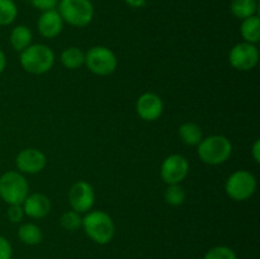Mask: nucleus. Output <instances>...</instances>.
I'll list each match as a JSON object with an SVG mask.
<instances>
[{"mask_svg": "<svg viewBox=\"0 0 260 259\" xmlns=\"http://www.w3.org/2000/svg\"><path fill=\"white\" fill-rule=\"evenodd\" d=\"M32 30L27 25H17L10 32V45L18 52L24 51L28 46L32 45Z\"/></svg>", "mask_w": 260, "mask_h": 259, "instance_id": "obj_15", "label": "nucleus"}, {"mask_svg": "<svg viewBox=\"0 0 260 259\" xmlns=\"http://www.w3.org/2000/svg\"><path fill=\"white\" fill-rule=\"evenodd\" d=\"M29 185L19 172H5L0 175V198L8 205H22L29 195Z\"/></svg>", "mask_w": 260, "mask_h": 259, "instance_id": "obj_5", "label": "nucleus"}, {"mask_svg": "<svg viewBox=\"0 0 260 259\" xmlns=\"http://www.w3.org/2000/svg\"><path fill=\"white\" fill-rule=\"evenodd\" d=\"M226 195L236 202L249 200L256 190V178L248 170H236L225 183Z\"/></svg>", "mask_w": 260, "mask_h": 259, "instance_id": "obj_7", "label": "nucleus"}, {"mask_svg": "<svg viewBox=\"0 0 260 259\" xmlns=\"http://www.w3.org/2000/svg\"><path fill=\"white\" fill-rule=\"evenodd\" d=\"M18 15V8L14 0H0V25H9Z\"/></svg>", "mask_w": 260, "mask_h": 259, "instance_id": "obj_21", "label": "nucleus"}, {"mask_svg": "<svg viewBox=\"0 0 260 259\" xmlns=\"http://www.w3.org/2000/svg\"><path fill=\"white\" fill-rule=\"evenodd\" d=\"M89 71L99 76H108L116 71L118 58L111 48L106 46H94L85 52V63Z\"/></svg>", "mask_w": 260, "mask_h": 259, "instance_id": "obj_6", "label": "nucleus"}, {"mask_svg": "<svg viewBox=\"0 0 260 259\" xmlns=\"http://www.w3.org/2000/svg\"><path fill=\"white\" fill-rule=\"evenodd\" d=\"M5 68H7V56H5L4 51L0 48V75L4 73Z\"/></svg>", "mask_w": 260, "mask_h": 259, "instance_id": "obj_29", "label": "nucleus"}, {"mask_svg": "<svg viewBox=\"0 0 260 259\" xmlns=\"http://www.w3.org/2000/svg\"><path fill=\"white\" fill-rule=\"evenodd\" d=\"M13 248L7 238L0 235V259H12Z\"/></svg>", "mask_w": 260, "mask_h": 259, "instance_id": "obj_27", "label": "nucleus"}, {"mask_svg": "<svg viewBox=\"0 0 260 259\" xmlns=\"http://www.w3.org/2000/svg\"><path fill=\"white\" fill-rule=\"evenodd\" d=\"M240 32L244 38V42L256 45L260 41V19L258 15H253V17L243 19Z\"/></svg>", "mask_w": 260, "mask_h": 259, "instance_id": "obj_18", "label": "nucleus"}, {"mask_svg": "<svg viewBox=\"0 0 260 259\" xmlns=\"http://www.w3.org/2000/svg\"><path fill=\"white\" fill-rule=\"evenodd\" d=\"M57 12L63 23L78 28L90 24L94 17V7L90 0H60Z\"/></svg>", "mask_w": 260, "mask_h": 259, "instance_id": "obj_4", "label": "nucleus"}, {"mask_svg": "<svg viewBox=\"0 0 260 259\" xmlns=\"http://www.w3.org/2000/svg\"><path fill=\"white\" fill-rule=\"evenodd\" d=\"M81 221H83V217L80 216V213L71 210L62 213V216L60 217V225L68 231H76L81 228Z\"/></svg>", "mask_w": 260, "mask_h": 259, "instance_id": "obj_23", "label": "nucleus"}, {"mask_svg": "<svg viewBox=\"0 0 260 259\" xmlns=\"http://www.w3.org/2000/svg\"><path fill=\"white\" fill-rule=\"evenodd\" d=\"M18 238L25 245H38V244L42 241L43 234L42 230L40 229V226H37L36 223L27 222L22 223L18 229Z\"/></svg>", "mask_w": 260, "mask_h": 259, "instance_id": "obj_17", "label": "nucleus"}, {"mask_svg": "<svg viewBox=\"0 0 260 259\" xmlns=\"http://www.w3.org/2000/svg\"><path fill=\"white\" fill-rule=\"evenodd\" d=\"M164 111L162 99L157 94L147 91L139 96L136 102V112L139 117L144 121L154 122L161 117Z\"/></svg>", "mask_w": 260, "mask_h": 259, "instance_id": "obj_12", "label": "nucleus"}, {"mask_svg": "<svg viewBox=\"0 0 260 259\" xmlns=\"http://www.w3.org/2000/svg\"><path fill=\"white\" fill-rule=\"evenodd\" d=\"M198 156L205 164L221 165L230 159L233 154V144L222 135H212L202 139L197 145Z\"/></svg>", "mask_w": 260, "mask_h": 259, "instance_id": "obj_3", "label": "nucleus"}, {"mask_svg": "<svg viewBox=\"0 0 260 259\" xmlns=\"http://www.w3.org/2000/svg\"><path fill=\"white\" fill-rule=\"evenodd\" d=\"M229 61L236 70L250 71L258 65L259 51L253 43L240 42L231 48L229 53Z\"/></svg>", "mask_w": 260, "mask_h": 259, "instance_id": "obj_8", "label": "nucleus"}, {"mask_svg": "<svg viewBox=\"0 0 260 259\" xmlns=\"http://www.w3.org/2000/svg\"><path fill=\"white\" fill-rule=\"evenodd\" d=\"M24 211H23L22 205H9L7 211V217L9 218L10 222L18 223L24 217Z\"/></svg>", "mask_w": 260, "mask_h": 259, "instance_id": "obj_25", "label": "nucleus"}, {"mask_svg": "<svg viewBox=\"0 0 260 259\" xmlns=\"http://www.w3.org/2000/svg\"><path fill=\"white\" fill-rule=\"evenodd\" d=\"M24 215L30 218H43L50 213L51 201L43 193H32L22 203Z\"/></svg>", "mask_w": 260, "mask_h": 259, "instance_id": "obj_14", "label": "nucleus"}, {"mask_svg": "<svg viewBox=\"0 0 260 259\" xmlns=\"http://www.w3.org/2000/svg\"><path fill=\"white\" fill-rule=\"evenodd\" d=\"M230 10L234 17L241 20L246 19V18L256 15L258 0H233L230 4Z\"/></svg>", "mask_w": 260, "mask_h": 259, "instance_id": "obj_20", "label": "nucleus"}, {"mask_svg": "<svg viewBox=\"0 0 260 259\" xmlns=\"http://www.w3.org/2000/svg\"><path fill=\"white\" fill-rule=\"evenodd\" d=\"M29 2L37 9L42 10V12H47V10L56 9L60 0H29Z\"/></svg>", "mask_w": 260, "mask_h": 259, "instance_id": "obj_26", "label": "nucleus"}, {"mask_svg": "<svg viewBox=\"0 0 260 259\" xmlns=\"http://www.w3.org/2000/svg\"><path fill=\"white\" fill-rule=\"evenodd\" d=\"M189 172V163L187 157L180 154H172L165 157L160 167V177L169 184H180Z\"/></svg>", "mask_w": 260, "mask_h": 259, "instance_id": "obj_9", "label": "nucleus"}, {"mask_svg": "<svg viewBox=\"0 0 260 259\" xmlns=\"http://www.w3.org/2000/svg\"><path fill=\"white\" fill-rule=\"evenodd\" d=\"M81 228L86 236L98 245L109 244L116 234V226L112 217L101 210L86 212L81 221Z\"/></svg>", "mask_w": 260, "mask_h": 259, "instance_id": "obj_1", "label": "nucleus"}, {"mask_svg": "<svg viewBox=\"0 0 260 259\" xmlns=\"http://www.w3.org/2000/svg\"><path fill=\"white\" fill-rule=\"evenodd\" d=\"M178 135H179L180 140L184 142L185 145L189 146H197L203 139L202 130L198 124L193 123V122H185L178 130Z\"/></svg>", "mask_w": 260, "mask_h": 259, "instance_id": "obj_19", "label": "nucleus"}, {"mask_svg": "<svg viewBox=\"0 0 260 259\" xmlns=\"http://www.w3.org/2000/svg\"><path fill=\"white\" fill-rule=\"evenodd\" d=\"M63 20L57 9L42 12L37 20V29L45 38H55L62 32Z\"/></svg>", "mask_w": 260, "mask_h": 259, "instance_id": "obj_13", "label": "nucleus"}, {"mask_svg": "<svg viewBox=\"0 0 260 259\" xmlns=\"http://www.w3.org/2000/svg\"><path fill=\"white\" fill-rule=\"evenodd\" d=\"M185 197H187L185 196V190L180 184H169L164 193L165 202L170 206H174V207L183 205L185 201Z\"/></svg>", "mask_w": 260, "mask_h": 259, "instance_id": "obj_22", "label": "nucleus"}, {"mask_svg": "<svg viewBox=\"0 0 260 259\" xmlns=\"http://www.w3.org/2000/svg\"><path fill=\"white\" fill-rule=\"evenodd\" d=\"M20 65L27 73L42 75L50 71L55 63V53L43 43L30 45L20 52Z\"/></svg>", "mask_w": 260, "mask_h": 259, "instance_id": "obj_2", "label": "nucleus"}, {"mask_svg": "<svg viewBox=\"0 0 260 259\" xmlns=\"http://www.w3.org/2000/svg\"><path fill=\"white\" fill-rule=\"evenodd\" d=\"M71 210L78 213H86L93 208L95 202V192L91 184L85 180H78L71 185L68 195Z\"/></svg>", "mask_w": 260, "mask_h": 259, "instance_id": "obj_10", "label": "nucleus"}, {"mask_svg": "<svg viewBox=\"0 0 260 259\" xmlns=\"http://www.w3.org/2000/svg\"><path fill=\"white\" fill-rule=\"evenodd\" d=\"M46 164H47L46 155L35 147L20 150L15 157V165L22 174H37L45 169Z\"/></svg>", "mask_w": 260, "mask_h": 259, "instance_id": "obj_11", "label": "nucleus"}, {"mask_svg": "<svg viewBox=\"0 0 260 259\" xmlns=\"http://www.w3.org/2000/svg\"><path fill=\"white\" fill-rule=\"evenodd\" d=\"M124 2L132 8H141L146 4V0H124Z\"/></svg>", "mask_w": 260, "mask_h": 259, "instance_id": "obj_30", "label": "nucleus"}, {"mask_svg": "<svg viewBox=\"0 0 260 259\" xmlns=\"http://www.w3.org/2000/svg\"><path fill=\"white\" fill-rule=\"evenodd\" d=\"M203 259H238V256H236V253L230 246L217 245L211 248L205 254Z\"/></svg>", "mask_w": 260, "mask_h": 259, "instance_id": "obj_24", "label": "nucleus"}, {"mask_svg": "<svg viewBox=\"0 0 260 259\" xmlns=\"http://www.w3.org/2000/svg\"><path fill=\"white\" fill-rule=\"evenodd\" d=\"M60 60L63 68L69 69V70H76L85 63V53L83 52L81 48L71 46L61 52Z\"/></svg>", "mask_w": 260, "mask_h": 259, "instance_id": "obj_16", "label": "nucleus"}, {"mask_svg": "<svg viewBox=\"0 0 260 259\" xmlns=\"http://www.w3.org/2000/svg\"><path fill=\"white\" fill-rule=\"evenodd\" d=\"M251 156H253L254 161L260 163V141L255 140L253 147H251Z\"/></svg>", "mask_w": 260, "mask_h": 259, "instance_id": "obj_28", "label": "nucleus"}]
</instances>
